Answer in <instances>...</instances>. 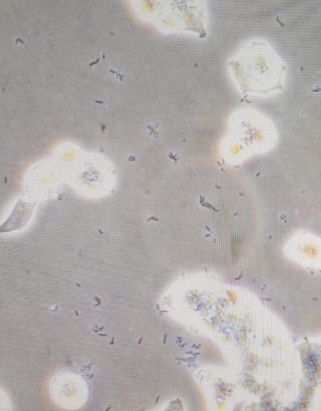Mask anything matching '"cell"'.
<instances>
[{"label":"cell","mask_w":321,"mask_h":411,"mask_svg":"<svg viewBox=\"0 0 321 411\" xmlns=\"http://www.w3.org/2000/svg\"><path fill=\"white\" fill-rule=\"evenodd\" d=\"M243 93H268L282 88L285 66L276 51L255 41L230 63Z\"/></svg>","instance_id":"cell-1"},{"label":"cell","mask_w":321,"mask_h":411,"mask_svg":"<svg viewBox=\"0 0 321 411\" xmlns=\"http://www.w3.org/2000/svg\"><path fill=\"white\" fill-rule=\"evenodd\" d=\"M50 392L54 401L58 406L68 410L83 407L91 396L87 380L72 370L57 373L51 382Z\"/></svg>","instance_id":"cell-2"}]
</instances>
